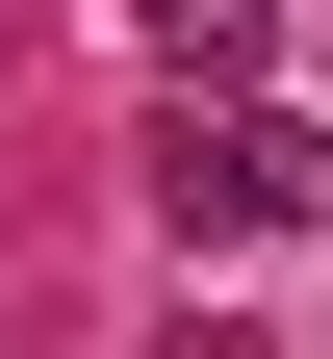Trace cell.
<instances>
[{"mask_svg": "<svg viewBox=\"0 0 333 359\" xmlns=\"http://www.w3.org/2000/svg\"><path fill=\"white\" fill-rule=\"evenodd\" d=\"M128 26H154L179 77H257V0H128Z\"/></svg>", "mask_w": 333, "mask_h": 359, "instance_id": "7a4b0ae2", "label": "cell"}, {"mask_svg": "<svg viewBox=\"0 0 333 359\" xmlns=\"http://www.w3.org/2000/svg\"><path fill=\"white\" fill-rule=\"evenodd\" d=\"M282 205H308V128H282L257 103V77H179V103H154V231H282Z\"/></svg>", "mask_w": 333, "mask_h": 359, "instance_id": "6da1fadb", "label": "cell"}]
</instances>
